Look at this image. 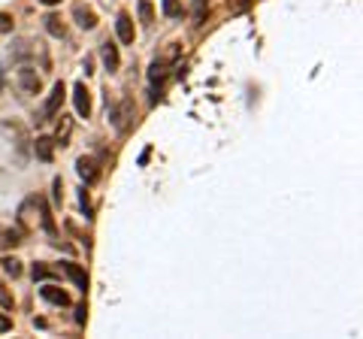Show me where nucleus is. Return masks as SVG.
<instances>
[{
	"label": "nucleus",
	"mask_w": 363,
	"mask_h": 339,
	"mask_svg": "<svg viewBox=\"0 0 363 339\" xmlns=\"http://www.w3.org/2000/svg\"><path fill=\"white\" fill-rule=\"evenodd\" d=\"M131 118H133V100L131 97H121V100L109 109V121H112L118 131H127V128H131Z\"/></svg>",
	"instance_id": "obj_1"
},
{
	"label": "nucleus",
	"mask_w": 363,
	"mask_h": 339,
	"mask_svg": "<svg viewBox=\"0 0 363 339\" xmlns=\"http://www.w3.org/2000/svg\"><path fill=\"white\" fill-rule=\"evenodd\" d=\"M61 103H64V82H55V88H52V94L46 97V103H42V109H39V118H36V121H52V118L58 115Z\"/></svg>",
	"instance_id": "obj_2"
},
{
	"label": "nucleus",
	"mask_w": 363,
	"mask_h": 339,
	"mask_svg": "<svg viewBox=\"0 0 363 339\" xmlns=\"http://www.w3.org/2000/svg\"><path fill=\"white\" fill-rule=\"evenodd\" d=\"M73 103H76V112H79L82 118L91 115V91L85 88V82H79V85L73 88Z\"/></svg>",
	"instance_id": "obj_3"
},
{
	"label": "nucleus",
	"mask_w": 363,
	"mask_h": 339,
	"mask_svg": "<svg viewBox=\"0 0 363 339\" xmlns=\"http://www.w3.org/2000/svg\"><path fill=\"white\" fill-rule=\"evenodd\" d=\"M100 58H103V64H106V70H109V73H115V70L121 67V55H118V46H115V43H109V39H106V43L100 46Z\"/></svg>",
	"instance_id": "obj_4"
},
{
	"label": "nucleus",
	"mask_w": 363,
	"mask_h": 339,
	"mask_svg": "<svg viewBox=\"0 0 363 339\" xmlns=\"http://www.w3.org/2000/svg\"><path fill=\"white\" fill-rule=\"evenodd\" d=\"M61 270L67 272V279H70V282H73V285H76L79 291H85V288H88V276H85V270H82L79 264H73V261H64V264H61Z\"/></svg>",
	"instance_id": "obj_5"
},
{
	"label": "nucleus",
	"mask_w": 363,
	"mask_h": 339,
	"mask_svg": "<svg viewBox=\"0 0 363 339\" xmlns=\"http://www.w3.org/2000/svg\"><path fill=\"white\" fill-rule=\"evenodd\" d=\"M76 170H79V176L85 179V185H94L100 179V167L94 158H79V164H76Z\"/></svg>",
	"instance_id": "obj_6"
},
{
	"label": "nucleus",
	"mask_w": 363,
	"mask_h": 339,
	"mask_svg": "<svg viewBox=\"0 0 363 339\" xmlns=\"http://www.w3.org/2000/svg\"><path fill=\"white\" fill-rule=\"evenodd\" d=\"M33 152H36V158H39V161L52 164V158H55V139H52V136H36Z\"/></svg>",
	"instance_id": "obj_7"
},
{
	"label": "nucleus",
	"mask_w": 363,
	"mask_h": 339,
	"mask_svg": "<svg viewBox=\"0 0 363 339\" xmlns=\"http://www.w3.org/2000/svg\"><path fill=\"white\" fill-rule=\"evenodd\" d=\"M115 34H118L121 43H127V46L133 43V22H131L127 12H118V18H115Z\"/></svg>",
	"instance_id": "obj_8"
},
{
	"label": "nucleus",
	"mask_w": 363,
	"mask_h": 339,
	"mask_svg": "<svg viewBox=\"0 0 363 339\" xmlns=\"http://www.w3.org/2000/svg\"><path fill=\"white\" fill-rule=\"evenodd\" d=\"M73 15H76L79 28H85V31H94V28H97V15H94V12H91L88 6L76 3V6H73Z\"/></svg>",
	"instance_id": "obj_9"
},
{
	"label": "nucleus",
	"mask_w": 363,
	"mask_h": 339,
	"mask_svg": "<svg viewBox=\"0 0 363 339\" xmlns=\"http://www.w3.org/2000/svg\"><path fill=\"white\" fill-rule=\"evenodd\" d=\"M18 85H22L28 94H36V91H39V76H36V70H33V67H22V70H18Z\"/></svg>",
	"instance_id": "obj_10"
},
{
	"label": "nucleus",
	"mask_w": 363,
	"mask_h": 339,
	"mask_svg": "<svg viewBox=\"0 0 363 339\" xmlns=\"http://www.w3.org/2000/svg\"><path fill=\"white\" fill-rule=\"evenodd\" d=\"M39 297H42L46 303H55V306H70V297H67V291H61V288H55V285H46V288H39Z\"/></svg>",
	"instance_id": "obj_11"
},
{
	"label": "nucleus",
	"mask_w": 363,
	"mask_h": 339,
	"mask_svg": "<svg viewBox=\"0 0 363 339\" xmlns=\"http://www.w3.org/2000/svg\"><path fill=\"white\" fill-rule=\"evenodd\" d=\"M70 136H73V118H70V115H61L58 131H55V145H70Z\"/></svg>",
	"instance_id": "obj_12"
},
{
	"label": "nucleus",
	"mask_w": 363,
	"mask_h": 339,
	"mask_svg": "<svg viewBox=\"0 0 363 339\" xmlns=\"http://www.w3.org/2000/svg\"><path fill=\"white\" fill-rule=\"evenodd\" d=\"M42 22H46V31H49L52 36H58V39H61V36L67 34V31H64V22H61L58 15H46Z\"/></svg>",
	"instance_id": "obj_13"
},
{
	"label": "nucleus",
	"mask_w": 363,
	"mask_h": 339,
	"mask_svg": "<svg viewBox=\"0 0 363 339\" xmlns=\"http://www.w3.org/2000/svg\"><path fill=\"white\" fill-rule=\"evenodd\" d=\"M164 3V15H169V18H179L182 15V3L179 0H161Z\"/></svg>",
	"instance_id": "obj_14"
},
{
	"label": "nucleus",
	"mask_w": 363,
	"mask_h": 339,
	"mask_svg": "<svg viewBox=\"0 0 363 339\" xmlns=\"http://www.w3.org/2000/svg\"><path fill=\"white\" fill-rule=\"evenodd\" d=\"M39 203V212H42V227L49 230V234H55V221H52V212H49V206L42 203V200H36Z\"/></svg>",
	"instance_id": "obj_15"
},
{
	"label": "nucleus",
	"mask_w": 363,
	"mask_h": 339,
	"mask_svg": "<svg viewBox=\"0 0 363 339\" xmlns=\"http://www.w3.org/2000/svg\"><path fill=\"white\" fill-rule=\"evenodd\" d=\"M0 306H3L6 312H12V309H15V300H12V294H9V288H6V285H0Z\"/></svg>",
	"instance_id": "obj_16"
},
{
	"label": "nucleus",
	"mask_w": 363,
	"mask_h": 339,
	"mask_svg": "<svg viewBox=\"0 0 363 339\" xmlns=\"http://www.w3.org/2000/svg\"><path fill=\"white\" fill-rule=\"evenodd\" d=\"M148 79L155 82V85H161L166 79V70H164V64H152V70H148Z\"/></svg>",
	"instance_id": "obj_17"
},
{
	"label": "nucleus",
	"mask_w": 363,
	"mask_h": 339,
	"mask_svg": "<svg viewBox=\"0 0 363 339\" xmlns=\"http://www.w3.org/2000/svg\"><path fill=\"white\" fill-rule=\"evenodd\" d=\"M3 270L9 272L12 279H18V276H22V264H18L15 258H6V261H3Z\"/></svg>",
	"instance_id": "obj_18"
},
{
	"label": "nucleus",
	"mask_w": 363,
	"mask_h": 339,
	"mask_svg": "<svg viewBox=\"0 0 363 339\" xmlns=\"http://www.w3.org/2000/svg\"><path fill=\"white\" fill-rule=\"evenodd\" d=\"M52 279V270H46L42 264H33V282H49Z\"/></svg>",
	"instance_id": "obj_19"
},
{
	"label": "nucleus",
	"mask_w": 363,
	"mask_h": 339,
	"mask_svg": "<svg viewBox=\"0 0 363 339\" xmlns=\"http://www.w3.org/2000/svg\"><path fill=\"white\" fill-rule=\"evenodd\" d=\"M139 18H142L145 25H152V3H148V0H139Z\"/></svg>",
	"instance_id": "obj_20"
},
{
	"label": "nucleus",
	"mask_w": 363,
	"mask_h": 339,
	"mask_svg": "<svg viewBox=\"0 0 363 339\" xmlns=\"http://www.w3.org/2000/svg\"><path fill=\"white\" fill-rule=\"evenodd\" d=\"M52 191H55V203L61 206V203H64V185H61V179L52 182Z\"/></svg>",
	"instance_id": "obj_21"
},
{
	"label": "nucleus",
	"mask_w": 363,
	"mask_h": 339,
	"mask_svg": "<svg viewBox=\"0 0 363 339\" xmlns=\"http://www.w3.org/2000/svg\"><path fill=\"white\" fill-rule=\"evenodd\" d=\"M9 31H12V15L0 12V34H9Z\"/></svg>",
	"instance_id": "obj_22"
},
{
	"label": "nucleus",
	"mask_w": 363,
	"mask_h": 339,
	"mask_svg": "<svg viewBox=\"0 0 363 339\" xmlns=\"http://www.w3.org/2000/svg\"><path fill=\"white\" fill-rule=\"evenodd\" d=\"M9 327H12V324H9V318H6V315H0V333H3V330H9Z\"/></svg>",
	"instance_id": "obj_23"
},
{
	"label": "nucleus",
	"mask_w": 363,
	"mask_h": 339,
	"mask_svg": "<svg viewBox=\"0 0 363 339\" xmlns=\"http://www.w3.org/2000/svg\"><path fill=\"white\" fill-rule=\"evenodd\" d=\"M39 3H46V6H55V3H61V0H39Z\"/></svg>",
	"instance_id": "obj_24"
},
{
	"label": "nucleus",
	"mask_w": 363,
	"mask_h": 339,
	"mask_svg": "<svg viewBox=\"0 0 363 339\" xmlns=\"http://www.w3.org/2000/svg\"><path fill=\"white\" fill-rule=\"evenodd\" d=\"M194 3H197V6H203V3H209V0H194Z\"/></svg>",
	"instance_id": "obj_25"
}]
</instances>
